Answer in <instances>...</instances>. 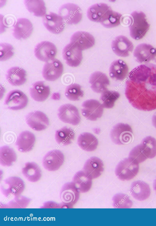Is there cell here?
Returning <instances> with one entry per match:
<instances>
[{
	"label": "cell",
	"mask_w": 156,
	"mask_h": 226,
	"mask_svg": "<svg viewBox=\"0 0 156 226\" xmlns=\"http://www.w3.org/2000/svg\"><path fill=\"white\" fill-rule=\"evenodd\" d=\"M156 62V49H155L154 53V60Z\"/></svg>",
	"instance_id": "obj_45"
},
{
	"label": "cell",
	"mask_w": 156,
	"mask_h": 226,
	"mask_svg": "<svg viewBox=\"0 0 156 226\" xmlns=\"http://www.w3.org/2000/svg\"><path fill=\"white\" fill-rule=\"evenodd\" d=\"M63 71V66L62 62L59 60L55 59L44 64L42 74L45 80L53 81L61 76Z\"/></svg>",
	"instance_id": "obj_12"
},
{
	"label": "cell",
	"mask_w": 156,
	"mask_h": 226,
	"mask_svg": "<svg viewBox=\"0 0 156 226\" xmlns=\"http://www.w3.org/2000/svg\"><path fill=\"white\" fill-rule=\"evenodd\" d=\"M57 53L56 46L52 43L48 41H43L38 43L34 49L36 58L46 62L54 59Z\"/></svg>",
	"instance_id": "obj_9"
},
{
	"label": "cell",
	"mask_w": 156,
	"mask_h": 226,
	"mask_svg": "<svg viewBox=\"0 0 156 226\" xmlns=\"http://www.w3.org/2000/svg\"><path fill=\"white\" fill-rule=\"evenodd\" d=\"M91 87L94 92L100 93L107 90L109 81L107 75L103 72L95 71L91 74L89 78Z\"/></svg>",
	"instance_id": "obj_23"
},
{
	"label": "cell",
	"mask_w": 156,
	"mask_h": 226,
	"mask_svg": "<svg viewBox=\"0 0 156 226\" xmlns=\"http://www.w3.org/2000/svg\"><path fill=\"white\" fill-rule=\"evenodd\" d=\"M70 42L83 50L93 46L95 43V39L93 36L89 33L79 31L72 36Z\"/></svg>",
	"instance_id": "obj_19"
},
{
	"label": "cell",
	"mask_w": 156,
	"mask_h": 226,
	"mask_svg": "<svg viewBox=\"0 0 156 226\" xmlns=\"http://www.w3.org/2000/svg\"><path fill=\"white\" fill-rule=\"evenodd\" d=\"M128 72V67L123 60L118 59L111 64L109 69V75L111 78L122 81L126 77Z\"/></svg>",
	"instance_id": "obj_27"
},
{
	"label": "cell",
	"mask_w": 156,
	"mask_h": 226,
	"mask_svg": "<svg viewBox=\"0 0 156 226\" xmlns=\"http://www.w3.org/2000/svg\"><path fill=\"white\" fill-rule=\"evenodd\" d=\"M65 94L69 100L76 101L79 100L83 96L84 93L81 89V86L79 85L74 83L67 87Z\"/></svg>",
	"instance_id": "obj_37"
},
{
	"label": "cell",
	"mask_w": 156,
	"mask_h": 226,
	"mask_svg": "<svg viewBox=\"0 0 156 226\" xmlns=\"http://www.w3.org/2000/svg\"><path fill=\"white\" fill-rule=\"evenodd\" d=\"M58 14L64 22L69 24H76L82 18L81 9L77 5L72 3L62 5L59 9Z\"/></svg>",
	"instance_id": "obj_6"
},
{
	"label": "cell",
	"mask_w": 156,
	"mask_h": 226,
	"mask_svg": "<svg viewBox=\"0 0 156 226\" xmlns=\"http://www.w3.org/2000/svg\"><path fill=\"white\" fill-rule=\"evenodd\" d=\"M35 140L34 135L33 133L28 131H24L18 137L16 144L19 151L22 152H28L33 148Z\"/></svg>",
	"instance_id": "obj_28"
},
{
	"label": "cell",
	"mask_w": 156,
	"mask_h": 226,
	"mask_svg": "<svg viewBox=\"0 0 156 226\" xmlns=\"http://www.w3.org/2000/svg\"><path fill=\"white\" fill-rule=\"evenodd\" d=\"M155 49L150 44L142 43L137 45L133 53V56L140 63L148 62L153 60Z\"/></svg>",
	"instance_id": "obj_24"
},
{
	"label": "cell",
	"mask_w": 156,
	"mask_h": 226,
	"mask_svg": "<svg viewBox=\"0 0 156 226\" xmlns=\"http://www.w3.org/2000/svg\"><path fill=\"white\" fill-rule=\"evenodd\" d=\"M153 187L154 190H155L156 192V178L154 180V182L153 184Z\"/></svg>",
	"instance_id": "obj_44"
},
{
	"label": "cell",
	"mask_w": 156,
	"mask_h": 226,
	"mask_svg": "<svg viewBox=\"0 0 156 226\" xmlns=\"http://www.w3.org/2000/svg\"><path fill=\"white\" fill-rule=\"evenodd\" d=\"M139 163L129 158L120 162L115 169V174L120 180L124 181L133 179L138 173Z\"/></svg>",
	"instance_id": "obj_3"
},
{
	"label": "cell",
	"mask_w": 156,
	"mask_h": 226,
	"mask_svg": "<svg viewBox=\"0 0 156 226\" xmlns=\"http://www.w3.org/2000/svg\"><path fill=\"white\" fill-rule=\"evenodd\" d=\"M130 192L133 198L139 201L147 199L151 194L149 185L145 182L140 180L135 181L132 183Z\"/></svg>",
	"instance_id": "obj_22"
},
{
	"label": "cell",
	"mask_w": 156,
	"mask_h": 226,
	"mask_svg": "<svg viewBox=\"0 0 156 226\" xmlns=\"http://www.w3.org/2000/svg\"><path fill=\"white\" fill-rule=\"evenodd\" d=\"M152 122L154 126L156 128V113L154 114L152 117Z\"/></svg>",
	"instance_id": "obj_43"
},
{
	"label": "cell",
	"mask_w": 156,
	"mask_h": 226,
	"mask_svg": "<svg viewBox=\"0 0 156 226\" xmlns=\"http://www.w3.org/2000/svg\"><path fill=\"white\" fill-rule=\"evenodd\" d=\"M22 173L28 181L32 182L38 181L41 177V171L40 168L34 162L26 163L22 169Z\"/></svg>",
	"instance_id": "obj_31"
},
{
	"label": "cell",
	"mask_w": 156,
	"mask_h": 226,
	"mask_svg": "<svg viewBox=\"0 0 156 226\" xmlns=\"http://www.w3.org/2000/svg\"><path fill=\"white\" fill-rule=\"evenodd\" d=\"M92 179L83 170L80 171L75 174L73 182L80 192L85 193L90 189Z\"/></svg>",
	"instance_id": "obj_29"
},
{
	"label": "cell",
	"mask_w": 156,
	"mask_h": 226,
	"mask_svg": "<svg viewBox=\"0 0 156 226\" xmlns=\"http://www.w3.org/2000/svg\"><path fill=\"white\" fill-rule=\"evenodd\" d=\"M82 115L87 119L92 121L101 118L103 114V107L98 101L90 99L84 101L82 104Z\"/></svg>",
	"instance_id": "obj_10"
},
{
	"label": "cell",
	"mask_w": 156,
	"mask_h": 226,
	"mask_svg": "<svg viewBox=\"0 0 156 226\" xmlns=\"http://www.w3.org/2000/svg\"><path fill=\"white\" fill-rule=\"evenodd\" d=\"M140 144L147 159H152L156 156V140L154 138L147 137Z\"/></svg>",
	"instance_id": "obj_35"
},
{
	"label": "cell",
	"mask_w": 156,
	"mask_h": 226,
	"mask_svg": "<svg viewBox=\"0 0 156 226\" xmlns=\"http://www.w3.org/2000/svg\"><path fill=\"white\" fill-rule=\"evenodd\" d=\"M80 191L73 182H68L62 187L60 194L62 206L66 208H72L79 200Z\"/></svg>",
	"instance_id": "obj_8"
},
{
	"label": "cell",
	"mask_w": 156,
	"mask_h": 226,
	"mask_svg": "<svg viewBox=\"0 0 156 226\" xmlns=\"http://www.w3.org/2000/svg\"><path fill=\"white\" fill-rule=\"evenodd\" d=\"M33 29L32 24L29 20L19 18L14 26L12 35L16 39H26L30 36Z\"/></svg>",
	"instance_id": "obj_20"
},
{
	"label": "cell",
	"mask_w": 156,
	"mask_h": 226,
	"mask_svg": "<svg viewBox=\"0 0 156 226\" xmlns=\"http://www.w3.org/2000/svg\"><path fill=\"white\" fill-rule=\"evenodd\" d=\"M26 120L27 125L36 131L45 129L49 125V120L46 115L40 111L29 113L26 117Z\"/></svg>",
	"instance_id": "obj_18"
},
{
	"label": "cell",
	"mask_w": 156,
	"mask_h": 226,
	"mask_svg": "<svg viewBox=\"0 0 156 226\" xmlns=\"http://www.w3.org/2000/svg\"><path fill=\"white\" fill-rule=\"evenodd\" d=\"M129 158L138 163L144 162L147 159L140 144L135 146L131 150Z\"/></svg>",
	"instance_id": "obj_40"
},
{
	"label": "cell",
	"mask_w": 156,
	"mask_h": 226,
	"mask_svg": "<svg viewBox=\"0 0 156 226\" xmlns=\"http://www.w3.org/2000/svg\"><path fill=\"white\" fill-rule=\"evenodd\" d=\"M110 137L112 141L115 144L118 145L126 144L132 141L133 131L128 124L119 123L112 129Z\"/></svg>",
	"instance_id": "obj_5"
},
{
	"label": "cell",
	"mask_w": 156,
	"mask_h": 226,
	"mask_svg": "<svg viewBox=\"0 0 156 226\" xmlns=\"http://www.w3.org/2000/svg\"><path fill=\"white\" fill-rule=\"evenodd\" d=\"M27 96L22 91L14 89L10 91L7 95L4 104L9 109L19 110L23 108L27 105Z\"/></svg>",
	"instance_id": "obj_7"
},
{
	"label": "cell",
	"mask_w": 156,
	"mask_h": 226,
	"mask_svg": "<svg viewBox=\"0 0 156 226\" xmlns=\"http://www.w3.org/2000/svg\"><path fill=\"white\" fill-rule=\"evenodd\" d=\"M0 60H6L10 58L13 55V48L10 44L2 43L0 45Z\"/></svg>",
	"instance_id": "obj_41"
},
{
	"label": "cell",
	"mask_w": 156,
	"mask_h": 226,
	"mask_svg": "<svg viewBox=\"0 0 156 226\" xmlns=\"http://www.w3.org/2000/svg\"><path fill=\"white\" fill-rule=\"evenodd\" d=\"M113 206L115 208H129L133 205V202L127 195L119 193L113 197Z\"/></svg>",
	"instance_id": "obj_38"
},
{
	"label": "cell",
	"mask_w": 156,
	"mask_h": 226,
	"mask_svg": "<svg viewBox=\"0 0 156 226\" xmlns=\"http://www.w3.org/2000/svg\"><path fill=\"white\" fill-rule=\"evenodd\" d=\"M125 94L135 108L142 111L156 109V65L141 64L129 73Z\"/></svg>",
	"instance_id": "obj_1"
},
{
	"label": "cell",
	"mask_w": 156,
	"mask_h": 226,
	"mask_svg": "<svg viewBox=\"0 0 156 226\" xmlns=\"http://www.w3.org/2000/svg\"><path fill=\"white\" fill-rule=\"evenodd\" d=\"M119 97V94L116 91L106 90L103 92L100 98L103 107L107 108H112L115 102Z\"/></svg>",
	"instance_id": "obj_36"
},
{
	"label": "cell",
	"mask_w": 156,
	"mask_h": 226,
	"mask_svg": "<svg viewBox=\"0 0 156 226\" xmlns=\"http://www.w3.org/2000/svg\"><path fill=\"white\" fill-rule=\"evenodd\" d=\"M16 159L14 151L8 146L1 147L0 149V163L3 166L12 165Z\"/></svg>",
	"instance_id": "obj_34"
},
{
	"label": "cell",
	"mask_w": 156,
	"mask_h": 226,
	"mask_svg": "<svg viewBox=\"0 0 156 226\" xmlns=\"http://www.w3.org/2000/svg\"><path fill=\"white\" fill-rule=\"evenodd\" d=\"M12 201L8 203L7 206L10 208H25L29 204V199L24 196H19L15 197Z\"/></svg>",
	"instance_id": "obj_42"
},
{
	"label": "cell",
	"mask_w": 156,
	"mask_h": 226,
	"mask_svg": "<svg viewBox=\"0 0 156 226\" xmlns=\"http://www.w3.org/2000/svg\"><path fill=\"white\" fill-rule=\"evenodd\" d=\"M77 143L83 150L91 151L96 149L98 142L96 138L92 134L89 133H84L78 137Z\"/></svg>",
	"instance_id": "obj_30"
},
{
	"label": "cell",
	"mask_w": 156,
	"mask_h": 226,
	"mask_svg": "<svg viewBox=\"0 0 156 226\" xmlns=\"http://www.w3.org/2000/svg\"><path fill=\"white\" fill-rule=\"evenodd\" d=\"M58 116L63 122L76 125L80 122V117L77 108L70 104L62 105L58 109Z\"/></svg>",
	"instance_id": "obj_11"
},
{
	"label": "cell",
	"mask_w": 156,
	"mask_h": 226,
	"mask_svg": "<svg viewBox=\"0 0 156 226\" xmlns=\"http://www.w3.org/2000/svg\"><path fill=\"white\" fill-rule=\"evenodd\" d=\"M74 133L70 128L64 127L56 131L55 138L57 142L62 145H66L71 143L74 139Z\"/></svg>",
	"instance_id": "obj_32"
},
{
	"label": "cell",
	"mask_w": 156,
	"mask_h": 226,
	"mask_svg": "<svg viewBox=\"0 0 156 226\" xmlns=\"http://www.w3.org/2000/svg\"><path fill=\"white\" fill-rule=\"evenodd\" d=\"M50 88L46 85L43 81H38L34 83L30 89L31 97L35 100L42 102L48 97L50 93Z\"/></svg>",
	"instance_id": "obj_25"
},
{
	"label": "cell",
	"mask_w": 156,
	"mask_h": 226,
	"mask_svg": "<svg viewBox=\"0 0 156 226\" xmlns=\"http://www.w3.org/2000/svg\"><path fill=\"white\" fill-rule=\"evenodd\" d=\"M43 22L45 28L52 33L58 34L63 30L65 22L59 15L50 12L43 18Z\"/></svg>",
	"instance_id": "obj_17"
},
{
	"label": "cell",
	"mask_w": 156,
	"mask_h": 226,
	"mask_svg": "<svg viewBox=\"0 0 156 226\" xmlns=\"http://www.w3.org/2000/svg\"><path fill=\"white\" fill-rule=\"evenodd\" d=\"M122 16L121 14L112 10L106 18L101 24L107 28L116 27L120 24Z\"/></svg>",
	"instance_id": "obj_39"
},
{
	"label": "cell",
	"mask_w": 156,
	"mask_h": 226,
	"mask_svg": "<svg viewBox=\"0 0 156 226\" xmlns=\"http://www.w3.org/2000/svg\"><path fill=\"white\" fill-rule=\"evenodd\" d=\"M24 4L28 11L35 16L41 17L45 15L46 9L43 0H25Z\"/></svg>",
	"instance_id": "obj_33"
},
{
	"label": "cell",
	"mask_w": 156,
	"mask_h": 226,
	"mask_svg": "<svg viewBox=\"0 0 156 226\" xmlns=\"http://www.w3.org/2000/svg\"><path fill=\"white\" fill-rule=\"evenodd\" d=\"M6 79L11 85L20 86L26 82V73L23 68L18 67H14L10 68L7 71Z\"/></svg>",
	"instance_id": "obj_26"
},
{
	"label": "cell",
	"mask_w": 156,
	"mask_h": 226,
	"mask_svg": "<svg viewBox=\"0 0 156 226\" xmlns=\"http://www.w3.org/2000/svg\"><path fill=\"white\" fill-rule=\"evenodd\" d=\"M82 50L73 43L67 45L62 53L63 59L66 64L71 67H76L81 63L83 56Z\"/></svg>",
	"instance_id": "obj_13"
},
{
	"label": "cell",
	"mask_w": 156,
	"mask_h": 226,
	"mask_svg": "<svg viewBox=\"0 0 156 226\" xmlns=\"http://www.w3.org/2000/svg\"><path fill=\"white\" fill-rule=\"evenodd\" d=\"M111 46L113 51L116 55L122 57L129 56L133 49L132 42L123 35L116 37L112 41Z\"/></svg>",
	"instance_id": "obj_15"
},
{
	"label": "cell",
	"mask_w": 156,
	"mask_h": 226,
	"mask_svg": "<svg viewBox=\"0 0 156 226\" xmlns=\"http://www.w3.org/2000/svg\"><path fill=\"white\" fill-rule=\"evenodd\" d=\"M112 10L111 7L106 4H95L88 8L87 16L90 20L101 23L106 18Z\"/></svg>",
	"instance_id": "obj_14"
},
{
	"label": "cell",
	"mask_w": 156,
	"mask_h": 226,
	"mask_svg": "<svg viewBox=\"0 0 156 226\" xmlns=\"http://www.w3.org/2000/svg\"><path fill=\"white\" fill-rule=\"evenodd\" d=\"M3 195L6 197H16L20 196L25 188V184L20 178L11 177L3 180L1 185Z\"/></svg>",
	"instance_id": "obj_4"
},
{
	"label": "cell",
	"mask_w": 156,
	"mask_h": 226,
	"mask_svg": "<svg viewBox=\"0 0 156 226\" xmlns=\"http://www.w3.org/2000/svg\"><path fill=\"white\" fill-rule=\"evenodd\" d=\"M132 22L129 27L131 37L136 40L142 38L148 30L150 25L145 14L142 12L135 11L131 14Z\"/></svg>",
	"instance_id": "obj_2"
},
{
	"label": "cell",
	"mask_w": 156,
	"mask_h": 226,
	"mask_svg": "<svg viewBox=\"0 0 156 226\" xmlns=\"http://www.w3.org/2000/svg\"><path fill=\"white\" fill-rule=\"evenodd\" d=\"M83 171L92 179L99 177L104 171V165L100 159L92 157L89 158L85 162Z\"/></svg>",
	"instance_id": "obj_21"
},
{
	"label": "cell",
	"mask_w": 156,
	"mask_h": 226,
	"mask_svg": "<svg viewBox=\"0 0 156 226\" xmlns=\"http://www.w3.org/2000/svg\"><path fill=\"white\" fill-rule=\"evenodd\" d=\"M64 156L60 151L53 150L48 152L44 157L43 165L46 170L50 171L58 170L63 164Z\"/></svg>",
	"instance_id": "obj_16"
}]
</instances>
